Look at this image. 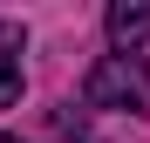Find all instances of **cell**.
I'll return each instance as SVG.
<instances>
[{
    "instance_id": "obj_3",
    "label": "cell",
    "mask_w": 150,
    "mask_h": 143,
    "mask_svg": "<svg viewBox=\"0 0 150 143\" xmlns=\"http://www.w3.org/2000/svg\"><path fill=\"white\" fill-rule=\"evenodd\" d=\"M21 102V34L0 27V109Z\"/></svg>"
},
{
    "instance_id": "obj_1",
    "label": "cell",
    "mask_w": 150,
    "mask_h": 143,
    "mask_svg": "<svg viewBox=\"0 0 150 143\" xmlns=\"http://www.w3.org/2000/svg\"><path fill=\"white\" fill-rule=\"evenodd\" d=\"M82 102L89 109H130V116H150V68L137 55H103L82 82Z\"/></svg>"
},
{
    "instance_id": "obj_2",
    "label": "cell",
    "mask_w": 150,
    "mask_h": 143,
    "mask_svg": "<svg viewBox=\"0 0 150 143\" xmlns=\"http://www.w3.org/2000/svg\"><path fill=\"white\" fill-rule=\"evenodd\" d=\"M143 34H150V0H116V7H109V41H116V55H130Z\"/></svg>"
},
{
    "instance_id": "obj_4",
    "label": "cell",
    "mask_w": 150,
    "mask_h": 143,
    "mask_svg": "<svg viewBox=\"0 0 150 143\" xmlns=\"http://www.w3.org/2000/svg\"><path fill=\"white\" fill-rule=\"evenodd\" d=\"M0 143H21V136H0Z\"/></svg>"
}]
</instances>
